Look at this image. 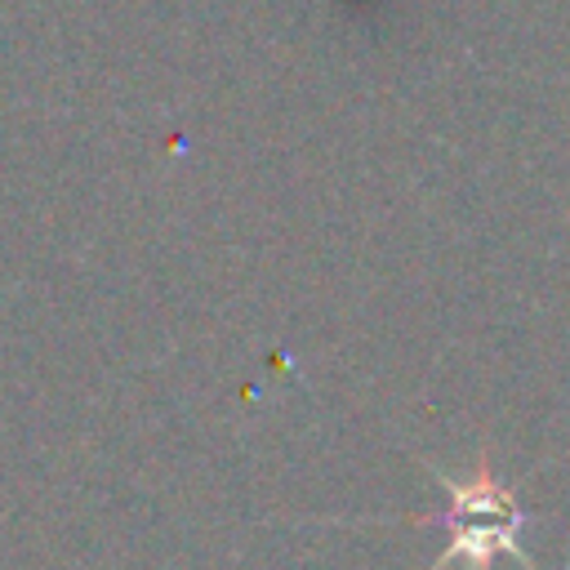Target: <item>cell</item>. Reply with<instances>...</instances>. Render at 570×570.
Returning <instances> with one entry per match:
<instances>
[{"mask_svg": "<svg viewBox=\"0 0 570 570\" xmlns=\"http://www.w3.org/2000/svg\"><path fill=\"white\" fill-rule=\"evenodd\" d=\"M441 490L450 494V512L441 517L450 525V543L445 552L428 566V570H445V566H468V570H490V561L499 552L517 557L525 570H539L530 561V552L521 548V525L530 521L517 503V494L490 472V463L481 459L472 476H450L436 468Z\"/></svg>", "mask_w": 570, "mask_h": 570, "instance_id": "1", "label": "cell"}]
</instances>
